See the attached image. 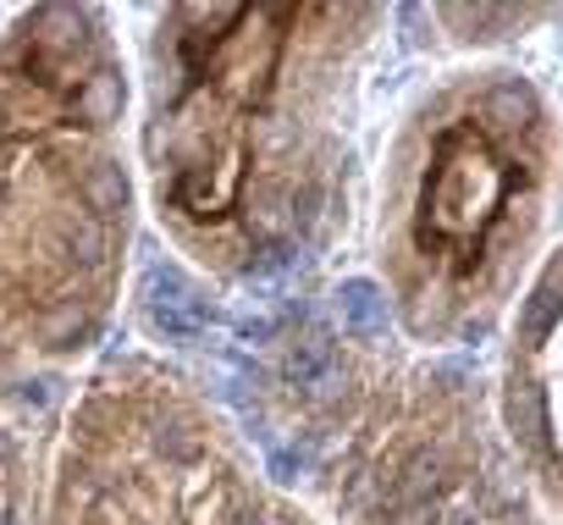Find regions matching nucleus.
<instances>
[{
    "label": "nucleus",
    "instance_id": "1",
    "mask_svg": "<svg viewBox=\"0 0 563 525\" xmlns=\"http://www.w3.org/2000/svg\"><path fill=\"white\" fill-rule=\"evenodd\" d=\"M144 305H150V327L172 343H194L205 338V327L216 321V310L205 305V294L177 272V266H155L144 277Z\"/></svg>",
    "mask_w": 563,
    "mask_h": 525
},
{
    "label": "nucleus",
    "instance_id": "2",
    "mask_svg": "<svg viewBox=\"0 0 563 525\" xmlns=\"http://www.w3.org/2000/svg\"><path fill=\"white\" fill-rule=\"evenodd\" d=\"M288 376L299 387H310V393H332V382H338V349H332V338L327 332H305L288 349Z\"/></svg>",
    "mask_w": 563,
    "mask_h": 525
},
{
    "label": "nucleus",
    "instance_id": "3",
    "mask_svg": "<svg viewBox=\"0 0 563 525\" xmlns=\"http://www.w3.org/2000/svg\"><path fill=\"white\" fill-rule=\"evenodd\" d=\"M338 310H343V327L349 332H382L387 327V299L371 277H349L338 288Z\"/></svg>",
    "mask_w": 563,
    "mask_h": 525
},
{
    "label": "nucleus",
    "instance_id": "4",
    "mask_svg": "<svg viewBox=\"0 0 563 525\" xmlns=\"http://www.w3.org/2000/svg\"><path fill=\"white\" fill-rule=\"evenodd\" d=\"M563 310V260H552V272L536 283V294L525 299V310H519V332L525 338H541L547 327H552V316Z\"/></svg>",
    "mask_w": 563,
    "mask_h": 525
},
{
    "label": "nucleus",
    "instance_id": "5",
    "mask_svg": "<svg viewBox=\"0 0 563 525\" xmlns=\"http://www.w3.org/2000/svg\"><path fill=\"white\" fill-rule=\"evenodd\" d=\"M486 106H492V117H497L503 128H514V122H525V117H530V95H525L519 84L492 89V100H486Z\"/></svg>",
    "mask_w": 563,
    "mask_h": 525
},
{
    "label": "nucleus",
    "instance_id": "6",
    "mask_svg": "<svg viewBox=\"0 0 563 525\" xmlns=\"http://www.w3.org/2000/svg\"><path fill=\"white\" fill-rule=\"evenodd\" d=\"M514 426H519L525 437H541V431H547V420H541V393H536V387H519V393H514Z\"/></svg>",
    "mask_w": 563,
    "mask_h": 525
},
{
    "label": "nucleus",
    "instance_id": "7",
    "mask_svg": "<svg viewBox=\"0 0 563 525\" xmlns=\"http://www.w3.org/2000/svg\"><path fill=\"white\" fill-rule=\"evenodd\" d=\"M117 106H122V84H117V78H95V84L84 89V111H89V117H111Z\"/></svg>",
    "mask_w": 563,
    "mask_h": 525
},
{
    "label": "nucleus",
    "instance_id": "8",
    "mask_svg": "<svg viewBox=\"0 0 563 525\" xmlns=\"http://www.w3.org/2000/svg\"><path fill=\"white\" fill-rule=\"evenodd\" d=\"M232 332H238L243 343L271 338V332H276V316H265V310H238V316H232Z\"/></svg>",
    "mask_w": 563,
    "mask_h": 525
},
{
    "label": "nucleus",
    "instance_id": "9",
    "mask_svg": "<svg viewBox=\"0 0 563 525\" xmlns=\"http://www.w3.org/2000/svg\"><path fill=\"white\" fill-rule=\"evenodd\" d=\"M89 194H95V205H100V210H111V205L122 199V177H117V166H100V172H95V183H89Z\"/></svg>",
    "mask_w": 563,
    "mask_h": 525
},
{
    "label": "nucleus",
    "instance_id": "10",
    "mask_svg": "<svg viewBox=\"0 0 563 525\" xmlns=\"http://www.w3.org/2000/svg\"><path fill=\"white\" fill-rule=\"evenodd\" d=\"M393 525H431V503H426V497H409L404 514H398Z\"/></svg>",
    "mask_w": 563,
    "mask_h": 525
},
{
    "label": "nucleus",
    "instance_id": "11",
    "mask_svg": "<svg viewBox=\"0 0 563 525\" xmlns=\"http://www.w3.org/2000/svg\"><path fill=\"white\" fill-rule=\"evenodd\" d=\"M0 459H7V437H0Z\"/></svg>",
    "mask_w": 563,
    "mask_h": 525
}]
</instances>
